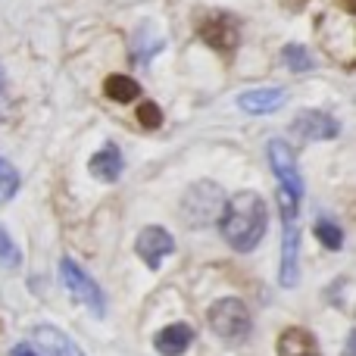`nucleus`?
I'll return each mask as SVG.
<instances>
[{
	"label": "nucleus",
	"instance_id": "nucleus-17",
	"mask_svg": "<svg viewBox=\"0 0 356 356\" xmlns=\"http://www.w3.org/2000/svg\"><path fill=\"white\" fill-rule=\"evenodd\" d=\"M284 63L291 66V72H309V69H313V56H309L307 47H300V44H288V47H284Z\"/></svg>",
	"mask_w": 356,
	"mask_h": 356
},
{
	"label": "nucleus",
	"instance_id": "nucleus-4",
	"mask_svg": "<svg viewBox=\"0 0 356 356\" xmlns=\"http://www.w3.org/2000/svg\"><path fill=\"white\" fill-rule=\"evenodd\" d=\"M60 272H63V284L69 288V294L75 297V300L81 303V307H88L94 316H104L106 313V300H104V291H100V284L94 282L91 275H88L85 269H81L75 259H63L60 263Z\"/></svg>",
	"mask_w": 356,
	"mask_h": 356
},
{
	"label": "nucleus",
	"instance_id": "nucleus-5",
	"mask_svg": "<svg viewBox=\"0 0 356 356\" xmlns=\"http://www.w3.org/2000/svg\"><path fill=\"white\" fill-rule=\"evenodd\" d=\"M197 31L207 41V47L219 50V54H232L238 47V22L228 13H207V16H200Z\"/></svg>",
	"mask_w": 356,
	"mask_h": 356
},
{
	"label": "nucleus",
	"instance_id": "nucleus-3",
	"mask_svg": "<svg viewBox=\"0 0 356 356\" xmlns=\"http://www.w3.org/2000/svg\"><path fill=\"white\" fill-rule=\"evenodd\" d=\"M209 325H213V332L219 334L222 341L241 344V341L250 334V309L241 300H234V297L216 300L213 309H209Z\"/></svg>",
	"mask_w": 356,
	"mask_h": 356
},
{
	"label": "nucleus",
	"instance_id": "nucleus-2",
	"mask_svg": "<svg viewBox=\"0 0 356 356\" xmlns=\"http://www.w3.org/2000/svg\"><path fill=\"white\" fill-rule=\"evenodd\" d=\"M222 203H225V197H222L219 184L197 181L194 188H191L188 194L181 197V216H184V222H188L191 228L209 225L213 219H219Z\"/></svg>",
	"mask_w": 356,
	"mask_h": 356
},
{
	"label": "nucleus",
	"instance_id": "nucleus-21",
	"mask_svg": "<svg viewBox=\"0 0 356 356\" xmlns=\"http://www.w3.org/2000/svg\"><path fill=\"white\" fill-rule=\"evenodd\" d=\"M10 356H41V350H35L31 344H16L13 347V353Z\"/></svg>",
	"mask_w": 356,
	"mask_h": 356
},
{
	"label": "nucleus",
	"instance_id": "nucleus-9",
	"mask_svg": "<svg viewBox=\"0 0 356 356\" xmlns=\"http://www.w3.org/2000/svg\"><path fill=\"white\" fill-rule=\"evenodd\" d=\"M297 275H300V234H297L294 222H284V238H282V266H278V282L284 288H294Z\"/></svg>",
	"mask_w": 356,
	"mask_h": 356
},
{
	"label": "nucleus",
	"instance_id": "nucleus-22",
	"mask_svg": "<svg viewBox=\"0 0 356 356\" xmlns=\"http://www.w3.org/2000/svg\"><path fill=\"white\" fill-rule=\"evenodd\" d=\"M0 94H3V72H0Z\"/></svg>",
	"mask_w": 356,
	"mask_h": 356
},
{
	"label": "nucleus",
	"instance_id": "nucleus-1",
	"mask_svg": "<svg viewBox=\"0 0 356 356\" xmlns=\"http://www.w3.org/2000/svg\"><path fill=\"white\" fill-rule=\"evenodd\" d=\"M219 228L222 238L232 250L238 253H250L253 247L263 241L266 228H269V209H266V200L253 191H241L232 200L222 203L219 213Z\"/></svg>",
	"mask_w": 356,
	"mask_h": 356
},
{
	"label": "nucleus",
	"instance_id": "nucleus-11",
	"mask_svg": "<svg viewBox=\"0 0 356 356\" xmlns=\"http://www.w3.org/2000/svg\"><path fill=\"white\" fill-rule=\"evenodd\" d=\"M88 169H91V175L97 178V181H116V178L122 175V169H125L122 150H119L116 144H104V147L91 156Z\"/></svg>",
	"mask_w": 356,
	"mask_h": 356
},
{
	"label": "nucleus",
	"instance_id": "nucleus-13",
	"mask_svg": "<svg viewBox=\"0 0 356 356\" xmlns=\"http://www.w3.org/2000/svg\"><path fill=\"white\" fill-rule=\"evenodd\" d=\"M191 341H194V328L184 325V322H175V325H166L156 334L154 344L163 356H181L191 347Z\"/></svg>",
	"mask_w": 356,
	"mask_h": 356
},
{
	"label": "nucleus",
	"instance_id": "nucleus-15",
	"mask_svg": "<svg viewBox=\"0 0 356 356\" xmlns=\"http://www.w3.org/2000/svg\"><path fill=\"white\" fill-rule=\"evenodd\" d=\"M104 94L110 100H116V104H131V100L141 97V85L135 79H129V75H110L104 81Z\"/></svg>",
	"mask_w": 356,
	"mask_h": 356
},
{
	"label": "nucleus",
	"instance_id": "nucleus-8",
	"mask_svg": "<svg viewBox=\"0 0 356 356\" xmlns=\"http://www.w3.org/2000/svg\"><path fill=\"white\" fill-rule=\"evenodd\" d=\"M294 131L300 138H307V141H332V138H338L341 125L338 119L322 110H303L294 119Z\"/></svg>",
	"mask_w": 356,
	"mask_h": 356
},
{
	"label": "nucleus",
	"instance_id": "nucleus-18",
	"mask_svg": "<svg viewBox=\"0 0 356 356\" xmlns=\"http://www.w3.org/2000/svg\"><path fill=\"white\" fill-rule=\"evenodd\" d=\"M19 191V172L6 160H0V203H6Z\"/></svg>",
	"mask_w": 356,
	"mask_h": 356
},
{
	"label": "nucleus",
	"instance_id": "nucleus-16",
	"mask_svg": "<svg viewBox=\"0 0 356 356\" xmlns=\"http://www.w3.org/2000/svg\"><path fill=\"white\" fill-rule=\"evenodd\" d=\"M313 232H316V238L322 241V247H328V250H341V247H344V232H341L332 219H319Z\"/></svg>",
	"mask_w": 356,
	"mask_h": 356
},
{
	"label": "nucleus",
	"instance_id": "nucleus-19",
	"mask_svg": "<svg viewBox=\"0 0 356 356\" xmlns=\"http://www.w3.org/2000/svg\"><path fill=\"white\" fill-rule=\"evenodd\" d=\"M19 263H22V253H19V247L13 244V238L0 228V266H6V269H19Z\"/></svg>",
	"mask_w": 356,
	"mask_h": 356
},
{
	"label": "nucleus",
	"instance_id": "nucleus-7",
	"mask_svg": "<svg viewBox=\"0 0 356 356\" xmlns=\"http://www.w3.org/2000/svg\"><path fill=\"white\" fill-rule=\"evenodd\" d=\"M135 250H138V257L144 259V266H147V269H160L163 259L175 250V241H172V234H169L166 228L150 225V228H144V232L138 234Z\"/></svg>",
	"mask_w": 356,
	"mask_h": 356
},
{
	"label": "nucleus",
	"instance_id": "nucleus-10",
	"mask_svg": "<svg viewBox=\"0 0 356 356\" xmlns=\"http://www.w3.org/2000/svg\"><path fill=\"white\" fill-rule=\"evenodd\" d=\"M284 97L288 94L282 88H257V91H244L238 97V106L244 113H253V116H263V113H275L278 106H284Z\"/></svg>",
	"mask_w": 356,
	"mask_h": 356
},
{
	"label": "nucleus",
	"instance_id": "nucleus-6",
	"mask_svg": "<svg viewBox=\"0 0 356 356\" xmlns=\"http://www.w3.org/2000/svg\"><path fill=\"white\" fill-rule=\"evenodd\" d=\"M269 163H272V172H275V178H278V188L288 191L291 197L300 200L303 197V178H300V169H297L294 150H291L284 141H269Z\"/></svg>",
	"mask_w": 356,
	"mask_h": 356
},
{
	"label": "nucleus",
	"instance_id": "nucleus-20",
	"mask_svg": "<svg viewBox=\"0 0 356 356\" xmlns=\"http://www.w3.org/2000/svg\"><path fill=\"white\" fill-rule=\"evenodd\" d=\"M138 122L144 125V129H160V122H163V113H160V106L156 104H141L138 106Z\"/></svg>",
	"mask_w": 356,
	"mask_h": 356
},
{
	"label": "nucleus",
	"instance_id": "nucleus-12",
	"mask_svg": "<svg viewBox=\"0 0 356 356\" xmlns=\"http://www.w3.org/2000/svg\"><path fill=\"white\" fill-rule=\"evenodd\" d=\"M35 341L47 356H85L66 332H60V328H54V325H38Z\"/></svg>",
	"mask_w": 356,
	"mask_h": 356
},
{
	"label": "nucleus",
	"instance_id": "nucleus-14",
	"mask_svg": "<svg viewBox=\"0 0 356 356\" xmlns=\"http://www.w3.org/2000/svg\"><path fill=\"white\" fill-rule=\"evenodd\" d=\"M278 356H319L313 334L303 332V328H288L278 338Z\"/></svg>",
	"mask_w": 356,
	"mask_h": 356
}]
</instances>
